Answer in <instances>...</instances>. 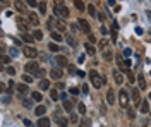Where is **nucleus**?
Masks as SVG:
<instances>
[{
	"instance_id": "obj_1",
	"label": "nucleus",
	"mask_w": 151,
	"mask_h": 127,
	"mask_svg": "<svg viewBox=\"0 0 151 127\" xmlns=\"http://www.w3.org/2000/svg\"><path fill=\"white\" fill-rule=\"evenodd\" d=\"M88 76H89V79H91V84H93V86H94L96 89H98V88H101V86H103V84L107 83V79H105V76H101V74H98V72H96L94 69H93V70H89V74H88Z\"/></svg>"
},
{
	"instance_id": "obj_2",
	"label": "nucleus",
	"mask_w": 151,
	"mask_h": 127,
	"mask_svg": "<svg viewBox=\"0 0 151 127\" xmlns=\"http://www.w3.org/2000/svg\"><path fill=\"white\" fill-rule=\"evenodd\" d=\"M53 12L59 16V17H69V9L62 4V2H55V7H53Z\"/></svg>"
},
{
	"instance_id": "obj_3",
	"label": "nucleus",
	"mask_w": 151,
	"mask_h": 127,
	"mask_svg": "<svg viewBox=\"0 0 151 127\" xmlns=\"http://www.w3.org/2000/svg\"><path fill=\"white\" fill-rule=\"evenodd\" d=\"M119 105H120L122 108H129V95L124 91V89H120V93H119Z\"/></svg>"
},
{
	"instance_id": "obj_4",
	"label": "nucleus",
	"mask_w": 151,
	"mask_h": 127,
	"mask_svg": "<svg viewBox=\"0 0 151 127\" xmlns=\"http://www.w3.org/2000/svg\"><path fill=\"white\" fill-rule=\"evenodd\" d=\"M24 72H28V74H38V72H40L38 62H28V64L24 65Z\"/></svg>"
},
{
	"instance_id": "obj_5",
	"label": "nucleus",
	"mask_w": 151,
	"mask_h": 127,
	"mask_svg": "<svg viewBox=\"0 0 151 127\" xmlns=\"http://www.w3.org/2000/svg\"><path fill=\"white\" fill-rule=\"evenodd\" d=\"M16 24H17V28L22 33H28V29H29V22L24 19V17H16Z\"/></svg>"
},
{
	"instance_id": "obj_6",
	"label": "nucleus",
	"mask_w": 151,
	"mask_h": 127,
	"mask_svg": "<svg viewBox=\"0 0 151 127\" xmlns=\"http://www.w3.org/2000/svg\"><path fill=\"white\" fill-rule=\"evenodd\" d=\"M77 24H79V28L82 33H86V34H91V28H89V22L86 19H77Z\"/></svg>"
},
{
	"instance_id": "obj_7",
	"label": "nucleus",
	"mask_w": 151,
	"mask_h": 127,
	"mask_svg": "<svg viewBox=\"0 0 151 127\" xmlns=\"http://www.w3.org/2000/svg\"><path fill=\"white\" fill-rule=\"evenodd\" d=\"M22 53H24L26 57H29V59H34V57H38V50L33 48V47H24V48H22Z\"/></svg>"
},
{
	"instance_id": "obj_8",
	"label": "nucleus",
	"mask_w": 151,
	"mask_h": 127,
	"mask_svg": "<svg viewBox=\"0 0 151 127\" xmlns=\"http://www.w3.org/2000/svg\"><path fill=\"white\" fill-rule=\"evenodd\" d=\"M62 76H64V72H62V69H59V67H53L50 70V77L53 79V81H60Z\"/></svg>"
},
{
	"instance_id": "obj_9",
	"label": "nucleus",
	"mask_w": 151,
	"mask_h": 127,
	"mask_svg": "<svg viewBox=\"0 0 151 127\" xmlns=\"http://www.w3.org/2000/svg\"><path fill=\"white\" fill-rule=\"evenodd\" d=\"M115 62H117V65L122 69V72H125V74L129 72V69H127V65H125V60L122 59V55H117V57H115Z\"/></svg>"
},
{
	"instance_id": "obj_10",
	"label": "nucleus",
	"mask_w": 151,
	"mask_h": 127,
	"mask_svg": "<svg viewBox=\"0 0 151 127\" xmlns=\"http://www.w3.org/2000/svg\"><path fill=\"white\" fill-rule=\"evenodd\" d=\"M28 21H29L31 26H38V24H40V17H38V14H36V12H29Z\"/></svg>"
},
{
	"instance_id": "obj_11",
	"label": "nucleus",
	"mask_w": 151,
	"mask_h": 127,
	"mask_svg": "<svg viewBox=\"0 0 151 127\" xmlns=\"http://www.w3.org/2000/svg\"><path fill=\"white\" fill-rule=\"evenodd\" d=\"M53 62L57 64V67H59V69H60V67H65V65H67V59H65L64 55H57Z\"/></svg>"
},
{
	"instance_id": "obj_12",
	"label": "nucleus",
	"mask_w": 151,
	"mask_h": 127,
	"mask_svg": "<svg viewBox=\"0 0 151 127\" xmlns=\"http://www.w3.org/2000/svg\"><path fill=\"white\" fill-rule=\"evenodd\" d=\"M55 122L59 124V127H67V118H65V117H62V115H60V112H57Z\"/></svg>"
},
{
	"instance_id": "obj_13",
	"label": "nucleus",
	"mask_w": 151,
	"mask_h": 127,
	"mask_svg": "<svg viewBox=\"0 0 151 127\" xmlns=\"http://www.w3.org/2000/svg\"><path fill=\"white\" fill-rule=\"evenodd\" d=\"M132 100H134V105H141V95H139V88L132 89Z\"/></svg>"
},
{
	"instance_id": "obj_14",
	"label": "nucleus",
	"mask_w": 151,
	"mask_h": 127,
	"mask_svg": "<svg viewBox=\"0 0 151 127\" xmlns=\"http://www.w3.org/2000/svg\"><path fill=\"white\" fill-rule=\"evenodd\" d=\"M139 110H141V113H148L150 112V100H142L141 105H139Z\"/></svg>"
},
{
	"instance_id": "obj_15",
	"label": "nucleus",
	"mask_w": 151,
	"mask_h": 127,
	"mask_svg": "<svg viewBox=\"0 0 151 127\" xmlns=\"http://www.w3.org/2000/svg\"><path fill=\"white\" fill-rule=\"evenodd\" d=\"M107 103H108V105H113V103H115V93H113V89H110V88L107 91Z\"/></svg>"
},
{
	"instance_id": "obj_16",
	"label": "nucleus",
	"mask_w": 151,
	"mask_h": 127,
	"mask_svg": "<svg viewBox=\"0 0 151 127\" xmlns=\"http://www.w3.org/2000/svg\"><path fill=\"white\" fill-rule=\"evenodd\" d=\"M84 48H86V53H88L89 57H94V53H96V48H94V45H91V43H86V45H84Z\"/></svg>"
},
{
	"instance_id": "obj_17",
	"label": "nucleus",
	"mask_w": 151,
	"mask_h": 127,
	"mask_svg": "<svg viewBox=\"0 0 151 127\" xmlns=\"http://www.w3.org/2000/svg\"><path fill=\"white\" fill-rule=\"evenodd\" d=\"M137 88H139V89H146V79H144L142 74L137 76Z\"/></svg>"
},
{
	"instance_id": "obj_18",
	"label": "nucleus",
	"mask_w": 151,
	"mask_h": 127,
	"mask_svg": "<svg viewBox=\"0 0 151 127\" xmlns=\"http://www.w3.org/2000/svg\"><path fill=\"white\" fill-rule=\"evenodd\" d=\"M50 118L48 117H41L40 120H38V127H50Z\"/></svg>"
},
{
	"instance_id": "obj_19",
	"label": "nucleus",
	"mask_w": 151,
	"mask_h": 127,
	"mask_svg": "<svg viewBox=\"0 0 151 127\" xmlns=\"http://www.w3.org/2000/svg\"><path fill=\"white\" fill-rule=\"evenodd\" d=\"M67 43H69V45H71L72 48H76V47H77V39H76V36H74V34H67Z\"/></svg>"
},
{
	"instance_id": "obj_20",
	"label": "nucleus",
	"mask_w": 151,
	"mask_h": 127,
	"mask_svg": "<svg viewBox=\"0 0 151 127\" xmlns=\"http://www.w3.org/2000/svg\"><path fill=\"white\" fill-rule=\"evenodd\" d=\"M113 79H115V83H117V84H122V83H124V76H122V72L113 70Z\"/></svg>"
},
{
	"instance_id": "obj_21",
	"label": "nucleus",
	"mask_w": 151,
	"mask_h": 127,
	"mask_svg": "<svg viewBox=\"0 0 151 127\" xmlns=\"http://www.w3.org/2000/svg\"><path fill=\"white\" fill-rule=\"evenodd\" d=\"M26 5H28V4H24V2H19V0H16V2H14V7L19 10V12H24V10H26Z\"/></svg>"
},
{
	"instance_id": "obj_22",
	"label": "nucleus",
	"mask_w": 151,
	"mask_h": 127,
	"mask_svg": "<svg viewBox=\"0 0 151 127\" xmlns=\"http://www.w3.org/2000/svg\"><path fill=\"white\" fill-rule=\"evenodd\" d=\"M45 112H47V107H43V105H38V107L34 108V113H36L38 117H43Z\"/></svg>"
},
{
	"instance_id": "obj_23",
	"label": "nucleus",
	"mask_w": 151,
	"mask_h": 127,
	"mask_svg": "<svg viewBox=\"0 0 151 127\" xmlns=\"http://www.w3.org/2000/svg\"><path fill=\"white\" fill-rule=\"evenodd\" d=\"M50 88V81L48 79H41L40 81V89H48Z\"/></svg>"
},
{
	"instance_id": "obj_24",
	"label": "nucleus",
	"mask_w": 151,
	"mask_h": 127,
	"mask_svg": "<svg viewBox=\"0 0 151 127\" xmlns=\"http://www.w3.org/2000/svg\"><path fill=\"white\" fill-rule=\"evenodd\" d=\"M88 12H89L91 17H96V16H98V12H96V7H94L93 4H91V5H88Z\"/></svg>"
},
{
	"instance_id": "obj_25",
	"label": "nucleus",
	"mask_w": 151,
	"mask_h": 127,
	"mask_svg": "<svg viewBox=\"0 0 151 127\" xmlns=\"http://www.w3.org/2000/svg\"><path fill=\"white\" fill-rule=\"evenodd\" d=\"M22 41H24V43H33V41H36V39L33 38V36H29L28 33H22Z\"/></svg>"
},
{
	"instance_id": "obj_26",
	"label": "nucleus",
	"mask_w": 151,
	"mask_h": 127,
	"mask_svg": "<svg viewBox=\"0 0 151 127\" xmlns=\"http://www.w3.org/2000/svg\"><path fill=\"white\" fill-rule=\"evenodd\" d=\"M31 96H33V100H34V101H41V100H43L41 91H33V95H31Z\"/></svg>"
},
{
	"instance_id": "obj_27",
	"label": "nucleus",
	"mask_w": 151,
	"mask_h": 127,
	"mask_svg": "<svg viewBox=\"0 0 151 127\" xmlns=\"http://www.w3.org/2000/svg\"><path fill=\"white\" fill-rule=\"evenodd\" d=\"M33 38L36 39V41H41V38H43V33H41L40 29H34V31H33Z\"/></svg>"
},
{
	"instance_id": "obj_28",
	"label": "nucleus",
	"mask_w": 151,
	"mask_h": 127,
	"mask_svg": "<svg viewBox=\"0 0 151 127\" xmlns=\"http://www.w3.org/2000/svg\"><path fill=\"white\" fill-rule=\"evenodd\" d=\"M74 5H76V9H79L81 12L86 9V5H84V2H81V0H74Z\"/></svg>"
},
{
	"instance_id": "obj_29",
	"label": "nucleus",
	"mask_w": 151,
	"mask_h": 127,
	"mask_svg": "<svg viewBox=\"0 0 151 127\" xmlns=\"http://www.w3.org/2000/svg\"><path fill=\"white\" fill-rule=\"evenodd\" d=\"M53 39H55V41H62V34L60 33H59V31H53V33H52V41H53Z\"/></svg>"
},
{
	"instance_id": "obj_30",
	"label": "nucleus",
	"mask_w": 151,
	"mask_h": 127,
	"mask_svg": "<svg viewBox=\"0 0 151 127\" xmlns=\"http://www.w3.org/2000/svg\"><path fill=\"white\" fill-rule=\"evenodd\" d=\"M62 107H64L65 112H72V101H69V100H67V101H64V105H62Z\"/></svg>"
},
{
	"instance_id": "obj_31",
	"label": "nucleus",
	"mask_w": 151,
	"mask_h": 127,
	"mask_svg": "<svg viewBox=\"0 0 151 127\" xmlns=\"http://www.w3.org/2000/svg\"><path fill=\"white\" fill-rule=\"evenodd\" d=\"M17 91H19L21 95L28 93V84H19V86H17Z\"/></svg>"
},
{
	"instance_id": "obj_32",
	"label": "nucleus",
	"mask_w": 151,
	"mask_h": 127,
	"mask_svg": "<svg viewBox=\"0 0 151 127\" xmlns=\"http://www.w3.org/2000/svg\"><path fill=\"white\" fill-rule=\"evenodd\" d=\"M50 98H52V100H53V101H55V100H59V98H60V95H59V93H57V89H50Z\"/></svg>"
},
{
	"instance_id": "obj_33",
	"label": "nucleus",
	"mask_w": 151,
	"mask_h": 127,
	"mask_svg": "<svg viewBox=\"0 0 151 127\" xmlns=\"http://www.w3.org/2000/svg\"><path fill=\"white\" fill-rule=\"evenodd\" d=\"M69 122H71V124H77V122H79V117H77L76 113H71V115H69Z\"/></svg>"
},
{
	"instance_id": "obj_34",
	"label": "nucleus",
	"mask_w": 151,
	"mask_h": 127,
	"mask_svg": "<svg viewBox=\"0 0 151 127\" xmlns=\"http://www.w3.org/2000/svg\"><path fill=\"white\" fill-rule=\"evenodd\" d=\"M33 101H34V100H28V98H26V100H22V105L26 108H33Z\"/></svg>"
},
{
	"instance_id": "obj_35",
	"label": "nucleus",
	"mask_w": 151,
	"mask_h": 127,
	"mask_svg": "<svg viewBox=\"0 0 151 127\" xmlns=\"http://www.w3.org/2000/svg\"><path fill=\"white\" fill-rule=\"evenodd\" d=\"M48 48H50V52H59V50H60V47H59L57 43H53V41H52L50 45H48Z\"/></svg>"
},
{
	"instance_id": "obj_36",
	"label": "nucleus",
	"mask_w": 151,
	"mask_h": 127,
	"mask_svg": "<svg viewBox=\"0 0 151 127\" xmlns=\"http://www.w3.org/2000/svg\"><path fill=\"white\" fill-rule=\"evenodd\" d=\"M127 117L131 118V120H132L134 117H136V112H134V108H132V107H129V108H127Z\"/></svg>"
},
{
	"instance_id": "obj_37",
	"label": "nucleus",
	"mask_w": 151,
	"mask_h": 127,
	"mask_svg": "<svg viewBox=\"0 0 151 127\" xmlns=\"http://www.w3.org/2000/svg\"><path fill=\"white\" fill-rule=\"evenodd\" d=\"M53 22H55V17H50L48 22H47V26H48V29H50L52 33H53Z\"/></svg>"
},
{
	"instance_id": "obj_38",
	"label": "nucleus",
	"mask_w": 151,
	"mask_h": 127,
	"mask_svg": "<svg viewBox=\"0 0 151 127\" xmlns=\"http://www.w3.org/2000/svg\"><path fill=\"white\" fill-rule=\"evenodd\" d=\"M38 7H40V14H45V12H47V4H45V2H40Z\"/></svg>"
},
{
	"instance_id": "obj_39",
	"label": "nucleus",
	"mask_w": 151,
	"mask_h": 127,
	"mask_svg": "<svg viewBox=\"0 0 151 127\" xmlns=\"http://www.w3.org/2000/svg\"><path fill=\"white\" fill-rule=\"evenodd\" d=\"M77 110H79L81 115H84V113H86V107H84V103H79V105H77Z\"/></svg>"
},
{
	"instance_id": "obj_40",
	"label": "nucleus",
	"mask_w": 151,
	"mask_h": 127,
	"mask_svg": "<svg viewBox=\"0 0 151 127\" xmlns=\"http://www.w3.org/2000/svg\"><path fill=\"white\" fill-rule=\"evenodd\" d=\"M69 93L76 96V95H79V88H76V86H72V88H69Z\"/></svg>"
},
{
	"instance_id": "obj_41",
	"label": "nucleus",
	"mask_w": 151,
	"mask_h": 127,
	"mask_svg": "<svg viewBox=\"0 0 151 127\" xmlns=\"http://www.w3.org/2000/svg\"><path fill=\"white\" fill-rule=\"evenodd\" d=\"M103 59H105V60H110V59H112L110 50H105V52H103Z\"/></svg>"
},
{
	"instance_id": "obj_42",
	"label": "nucleus",
	"mask_w": 151,
	"mask_h": 127,
	"mask_svg": "<svg viewBox=\"0 0 151 127\" xmlns=\"http://www.w3.org/2000/svg\"><path fill=\"white\" fill-rule=\"evenodd\" d=\"M22 81H24L26 84H29V83H33V77H31V76H26V74H24V76H22Z\"/></svg>"
},
{
	"instance_id": "obj_43",
	"label": "nucleus",
	"mask_w": 151,
	"mask_h": 127,
	"mask_svg": "<svg viewBox=\"0 0 151 127\" xmlns=\"http://www.w3.org/2000/svg\"><path fill=\"white\" fill-rule=\"evenodd\" d=\"M107 45H108V39H101V41H100V45H98V47L105 50V48H107Z\"/></svg>"
},
{
	"instance_id": "obj_44",
	"label": "nucleus",
	"mask_w": 151,
	"mask_h": 127,
	"mask_svg": "<svg viewBox=\"0 0 151 127\" xmlns=\"http://www.w3.org/2000/svg\"><path fill=\"white\" fill-rule=\"evenodd\" d=\"M57 28H59V29H60V31H64V29H65V28H67V26H65V24H64L62 21H57Z\"/></svg>"
},
{
	"instance_id": "obj_45",
	"label": "nucleus",
	"mask_w": 151,
	"mask_h": 127,
	"mask_svg": "<svg viewBox=\"0 0 151 127\" xmlns=\"http://www.w3.org/2000/svg\"><path fill=\"white\" fill-rule=\"evenodd\" d=\"M5 72H7L9 76H14V74H16V69H14V67H7V69H5Z\"/></svg>"
},
{
	"instance_id": "obj_46",
	"label": "nucleus",
	"mask_w": 151,
	"mask_h": 127,
	"mask_svg": "<svg viewBox=\"0 0 151 127\" xmlns=\"http://www.w3.org/2000/svg\"><path fill=\"white\" fill-rule=\"evenodd\" d=\"M26 4H28V5H31V7H38V5H40V2H34V0H28Z\"/></svg>"
},
{
	"instance_id": "obj_47",
	"label": "nucleus",
	"mask_w": 151,
	"mask_h": 127,
	"mask_svg": "<svg viewBox=\"0 0 151 127\" xmlns=\"http://www.w3.org/2000/svg\"><path fill=\"white\" fill-rule=\"evenodd\" d=\"M81 91H82L84 95H88V93H89V86H88V84H84V86L81 88Z\"/></svg>"
},
{
	"instance_id": "obj_48",
	"label": "nucleus",
	"mask_w": 151,
	"mask_h": 127,
	"mask_svg": "<svg viewBox=\"0 0 151 127\" xmlns=\"http://www.w3.org/2000/svg\"><path fill=\"white\" fill-rule=\"evenodd\" d=\"M10 62V57H7V55H2V64H9Z\"/></svg>"
},
{
	"instance_id": "obj_49",
	"label": "nucleus",
	"mask_w": 151,
	"mask_h": 127,
	"mask_svg": "<svg viewBox=\"0 0 151 127\" xmlns=\"http://www.w3.org/2000/svg\"><path fill=\"white\" fill-rule=\"evenodd\" d=\"M22 122H24V127H33V122H31V120H28V118H24Z\"/></svg>"
},
{
	"instance_id": "obj_50",
	"label": "nucleus",
	"mask_w": 151,
	"mask_h": 127,
	"mask_svg": "<svg viewBox=\"0 0 151 127\" xmlns=\"http://www.w3.org/2000/svg\"><path fill=\"white\" fill-rule=\"evenodd\" d=\"M127 81H129L131 84H132V83H134V76H132V74H131V70L127 72Z\"/></svg>"
},
{
	"instance_id": "obj_51",
	"label": "nucleus",
	"mask_w": 151,
	"mask_h": 127,
	"mask_svg": "<svg viewBox=\"0 0 151 127\" xmlns=\"http://www.w3.org/2000/svg\"><path fill=\"white\" fill-rule=\"evenodd\" d=\"M110 36H112V41H117V31H112Z\"/></svg>"
},
{
	"instance_id": "obj_52",
	"label": "nucleus",
	"mask_w": 151,
	"mask_h": 127,
	"mask_svg": "<svg viewBox=\"0 0 151 127\" xmlns=\"http://www.w3.org/2000/svg\"><path fill=\"white\" fill-rule=\"evenodd\" d=\"M69 72H71V74H77V70H76L74 65H69Z\"/></svg>"
},
{
	"instance_id": "obj_53",
	"label": "nucleus",
	"mask_w": 151,
	"mask_h": 127,
	"mask_svg": "<svg viewBox=\"0 0 151 127\" xmlns=\"http://www.w3.org/2000/svg\"><path fill=\"white\" fill-rule=\"evenodd\" d=\"M77 64H84V55H79L77 57Z\"/></svg>"
},
{
	"instance_id": "obj_54",
	"label": "nucleus",
	"mask_w": 151,
	"mask_h": 127,
	"mask_svg": "<svg viewBox=\"0 0 151 127\" xmlns=\"http://www.w3.org/2000/svg\"><path fill=\"white\" fill-rule=\"evenodd\" d=\"M17 55V50L16 48H10V57H16Z\"/></svg>"
},
{
	"instance_id": "obj_55",
	"label": "nucleus",
	"mask_w": 151,
	"mask_h": 127,
	"mask_svg": "<svg viewBox=\"0 0 151 127\" xmlns=\"http://www.w3.org/2000/svg\"><path fill=\"white\" fill-rule=\"evenodd\" d=\"M2 101H4V103L7 105V103H9V101H10V96H4V98H2Z\"/></svg>"
},
{
	"instance_id": "obj_56",
	"label": "nucleus",
	"mask_w": 151,
	"mask_h": 127,
	"mask_svg": "<svg viewBox=\"0 0 151 127\" xmlns=\"http://www.w3.org/2000/svg\"><path fill=\"white\" fill-rule=\"evenodd\" d=\"M89 43H91V45H93V43H96V38H94L93 34H89Z\"/></svg>"
},
{
	"instance_id": "obj_57",
	"label": "nucleus",
	"mask_w": 151,
	"mask_h": 127,
	"mask_svg": "<svg viewBox=\"0 0 151 127\" xmlns=\"http://www.w3.org/2000/svg\"><path fill=\"white\" fill-rule=\"evenodd\" d=\"M60 100H62V101H67V95H65V93H62V95H60Z\"/></svg>"
},
{
	"instance_id": "obj_58",
	"label": "nucleus",
	"mask_w": 151,
	"mask_h": 127,
	"mask_svg": "<svg viewBox=\"0 0 151 127\" xmlns=\"http://www.w3.org/2000/svg\"><path fill=\"white\" fill-rule=\"evenodd\" d=\"M124 53H125V57H129V55H131L132 52H131V50H129V48H125V50H124Z\"/></svg>"
},
{
	"instance_id": "obj_59",
	"label": "nucleus",
	"mask_w": 151,
	"mask_h": 127,
	"mask_svg": "<svg viewBox=\"0 0 151 127\" xmlns=\"http://www.w3.org/2000/svg\"><path fill=\"white\" fill-rule=\"evenodd\" d=\"M76 76H79V77H84V76H86V74H84V72H82V70H77V74H76Z\"/></svg>"
},
{
	"instance_id": "obj_60",
	"label": "nucleus",
	"mask_w": 151,
	"mask_h": 127,
	"mask_svg": "<svg viewBox=\"0 0 151 127\" xmlns=\"http://www.w3.org/2000/svg\"><path fill=\"white\" fill-rule=\"evenodd\" d=\"M101 34H108V31H107V28H101Z\"/></svg>"
},
{
	"instance_id": "obj_61",
	"label": "nucleus",
	"mask_w": 151,
	"mask_h": 127,
	"mask_svg": "<svg viewBox=\"0 0 151 127\" xmlns=\"http://www.w3.org/2000/svg\"><path fill=\"white\" fill-rule=\"evenodd\" d=\"M38 76H40V77H43V76H45V70H43V69H40V72H38Z\"/></svg>"
},
{
	"instance_id": "obj_62",
	"label": "nucleus",
	"mask_w": 151,
	"mask_h": 127,
	"mask_svg": "<svg viewBox=\"0 0 151 127\" xmlns=\"http://www.w3.org/2000/svg\"><path fill=\"white\" fill-rule=\"evenodd\" d=\"M136 33L137 34H142V28H136Z\"/></svg>"
},
{
	"instance_id": "obj_63",
	"label": "nucleus",
	"mask_w": 151,
	"mask_h": 127,
	"mask_svg": "<svg viewBox=\"0 0 151 127\" xmlns=\"http://www.w3.org/2000/svg\"><path fill=\"white\" fill-rule=\"evenodd\" d=\"M146 16H148V19L151 21V12H150V10H146Z\"/></svg>"
},
{
	"instance_id": "obj_64",
	"label": "nucleus",
	"mask_w": 151,
	"mask_h": 127,
	"mask_svg": "<svg viewBox=\"0 0 151 127\" xmlns=\"http://www.w3.org/2000/svg\"><path fill=\"white\" fill-rule=\"evenodd\" d=\"M81 127H82V126H81Z\"/></svg>"
}]
</instances>
